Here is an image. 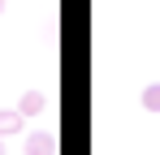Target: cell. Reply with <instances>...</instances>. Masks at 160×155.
<instances>
[{
  "label": "cell",
  "mask_w": 160,
  "mask_h": 155,
  "mask_svg": "<svg viewBox=\"0 0 160 155\" xmlns=\"http://www.w3.org/2000/svg\"><path fill=\"white\" fill-rule=\"evenodd\" d=\"M0 155H4V138H0Z\"/></svg>",
  "instance_id": "obj_5"
},
{
  "label": "cell",
  "mask_w": 160,
  "mask_h": 155,
  "mask_svg": "<svg viewBox=\"0 0 160 155\" xmlns=\"http://www.w3.org/2000/svg\"><path fill=\"white\" fill-rule=\"evenodd\" d=\"M138 103H143L147 112H160V82H152V86H143V95H138Z\"/></svg>",
  "instance_id": "obj_4"
},
{
  "label": "cell",
  "mask_w": 160,
  "mask_h": 155,
  "mask_svg": "<svg viewBox=\"0 0 160 155\" xmlns=\"http://www.w3.org/2000/svg\"><path fill=\"white\" fill-rule=\"evenodd\" d=\"M26 155H56V138L48 134V129L30 134V138H26Z\"/></svg>",
  "instance_id": "obj_1"
},
{
  "label": "cell",
  "mask_w": 160,
  "mask_h": 155,
  "mask_svg": "<svg viewBox=\"0 0 160 155\" xmlns=\"http://www.w3.org/2000/svg\"><path fill=\"white\" fill-rule=\"evenodd\" d=\"M43 108H48V95H43V91H26V95L18 99V112H22V116H39Z\"/></svg>",
  "instance_id": "obj_3"
},
{
  "label": "cell",
  "mask_w": 160,
  "mask_h": 155,
  "mask_svg": "<svg viewBox=\"0 0 160 155\" xmlns=\"http://www.w3.org/2000/svg\"><path fill=\"white\" fill-rule=\"evenodd\" d=\"M26 125V116L18 112V108H0V138H13V134H22Z\"/></svg>",
  "instance_id": "obj_2"
},
{
  "label": "cell",
  "mask_w": 160,
  "mask_h": 155,
  "mask_svg": "<svg viewBox=\"0 0 160 155\" xmlns=\"http://www.w3.org/2000/svg\"><path fill=\"white\" fill-rule=\"evenodd\" d=\"M0 13H4V0H0Z\"/></svg>",
  "instance_id": "obj_6"
}]
</instances>
